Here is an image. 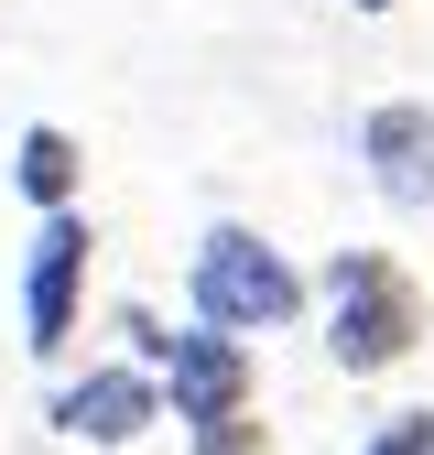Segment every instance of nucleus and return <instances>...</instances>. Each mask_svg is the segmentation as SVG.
<instances>
[{
    "mask_svg": "<svg viewBox=\"0 0 434 455\" xmlns=\"http://www.w3.org/2000/svg\"><path fill=\"white\" fill-rule=\"evenodd\" d=\"M358 12H391V0H358Z\"/></svg>",
    "mask_w": 434,
    "mask_h": 455,
    "instance_id": "obj_10",
    "label": "nucleus"
},
{
    "mask_svg": "<svg viewBox=\"0 0 434 455\" xmlns=\"http://www.w3.org/2000/svg\"><path fill=\"white\" fill-rule=\"evenodd\" d=\"M12 185H22L44 217H66V206H76V185H87V163H76V141L54 131V120H33V131L12 141Z\"/></svg>",
    "mask_w": 434,
    "mask_h": 455,
    "instance_id": "obj_7",
    "label": "nucleus"
},
{
    "mask_svg": "<svg viewBox=\"0 0 434 455\" xmlns=\"http://www.w3.org/2000/svg\"><path fill=\"white\" fill-rule=\"evenodd\" d=\"M196 455H271V423L261 412H217V423H196Z\"/></svg>",
    "mask_w": 434,
    "mask_h": 455,
    "instance_id": "obj_8",
    "label": "nucleus"
},
{
    "mask_svg": "<svg viewBox=\"0 0 434 455\" xmlns=\"http://www.w3.org/2000/svg\"><path fill=\"white\" fill-rule=\"evenodd\" d=\"M315 293H326V358H337L348 379L402 369L423 347V293H413V271L391 250H337Z\"/></svg>",
    "mask_w": 434,
    "mask_h": 455,
    "instance_id": "obj_1",
    "label": "nucleus"
},
{
    "mask_svg": "<svg viewBox=\"0 0 434 455\" xmlns=\"http://www.w3.org/2000/svg\"><path fill=\"white\" fill-rule=\"evenodd\" d=\"M76 282H87V217L66 206V217H44V239L22 260V347L33 358H54L76 336Z\"/></svg>",
    "mask_w": 434,
    "mask_h": 455,
    "instance_id": "obj_3",
    "label": "nucleus"
},
{
    "mask_svg": "<svg viewBox=\"0 0 434 455\" xmlns=\"http://www.w3.org/2000/svg\"><path fill=\"white\" fill-rule=\"evenodd\" d=\"M358 163H369V185L391 206H434V108L423 98H380L358 120Z\"/></svg>",
    "mask_w": 434,
    "mask_h": 455,
    "instance_id": "obj_5",
    "label": "nucleus"
},
{
    "mask_svg": "<svg viewBox=\"0 0 434 455\" xmlns=\"http://www.w3.org/2000/svg\"><path fill=\"white\" fill-rule=\"evenodd\" d=\"M358 455H434V412H391V423H380Z\"/></svg>",
    "mask_w": 434,
    "mask_h": 455,
    "instance_id": "obj_9",
    "label": "nucleus"
},
{
    "mask_svg": "<svg viewBox=\"0 0 434 455\" xmlns=\"http://www.w3.org/2000/svg\"><path fill=\"white\" fill-rule=\"evenodd\" d=\"M185 293H196V325H217V336H271V325H293L304 315V271L261 239V228H239V217H217L206 239H196V271H185Z\"/></svg>",
    "mask_w": 434,
    "mask_h": 455,
    "instance_id": "obj_2",
    "label": "nucleus"
},
{
    "mask_svg": "<svg viewBox=\"0 0 434 455\" xmlns=\"http://www.w3.org/2000/svg\"><path fill=\"white\" fill-rule=\"evenodd\" d=\"M163 423V379L152 369H87L54 390V434H76V444H141Z\"/></svg>",
    "mask_w": 434,
    "mask_h": 455,
    "instance_id": "obj_4",
    "label": "nucleus"
},
{
    "mask_svg": "<svg viewBox=\"0 0 434 455\" xmlns=\"http://www.w3.org/2000/svg\"><path fill=\"white\" fill-rule=\"evenodd\" d=\"M152 379L174 390V412H185V423L250 412V347H239V336H217V325H185V336H174V358H163Z\"/></svg>",
    "mask_w": 434,
    "mask_h": 455,
    "instance_id": "obj_6",
    "label": "nucleus"
}]
</instances>
